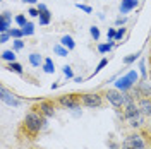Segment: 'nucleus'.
Returning <instances> with one entry per match:
<instances>
[{"label":"nucleus","instance_id":"nucleus-2","mask_svg":"<svg viewBox=\"0 0 151 149\" xmlns=\"http://www.w3.org/2000/svg\"><path fill=\"white\" fill-rule=\"evenodd\" d=\"M48 118H45L41 113L36 112H28L24 115V129L29 134H40L43 129H47Z\"/></svg>","mask_w":151,"mask_h":149},{"label":"nucleus","instance_id":"nucleus-31","mask_svg":"<svg viewBox=\"0 0 151 149\" xmlns=\"http://www.w3.org/2000/svg\"><path fill=\"white\" fill-rule=\"evenodd\" d=\"M125 33H127V29L124 28H117V36H115V41H120V39H124V36H125Z\"/></svg>","mask_w":151,"mask_h":149},{"label":"nucleus","instance_id":"nucleus-9","mask_svg":"<svg viewBox=\"0 0 151 149\" xmlns=\"http://www.w3.org/2000/svg\"><path fill=\"white\" fill-rule=\"evenodd\" d=\"M151 96V84L148 81H139L134 86V98L141 100V98H150Z\"/></svg>","mask_w":151,"mask_h":149},{"label":"nucleus","instance_id":"nucleus-22","mask_svg":"<svg viewBox=\"0 0 151 149\" xmlns=\"http://www.w3.org/2000/svg\"><path fill=\"white\" fill-rule=\"evenodd\" d=\"M53 53L58 57H67L69 55V50H67L64 45H60V43H57V45H53Z\"/></svg>","mask_w":151,"mask_h":149},{"label":"nucleus","instance_id":"nucleus-15","mask_svg":"<svg viewBox=\"0 0 151 149\" xmlns=\"http://www.w3.org/2000/svg\"><path fill=\"white\" fill-rule=\"evenodd\" d=\"M60 45H64L69 52H72V50L76 48V41H74V38L70 36V34H64V36L60 38Z\"/></svg>","mask_w":151,"mask_h":149},{"label":"nucleus","instance_id":"nucleus-39","mask_svg":"<svg viewBox=\"0 0 151 149\" xmlns=\"http://www.w3.org/2000/svg\"><path fill=\"white\" fill-rule=\"evenodd\" d=\"M22 2H24V4H31V5H38V4H40L38 0H22Z\"/></svg>","mask_w":151,"mask_h":149},{"label":"nucleus","instance_id":"nucleus-34","mask_svg":"<svg viewBox=\"0 0 151 149\" xmlns=\"http://www.w3.org/2000/svg\"><path fill=\"white\" fill-rule=\"evenodd\" d=\"M10 38H12V36H10L9 31H5V33H0V43H7Z\"/></svg>","mask_w":151,"mask_h":149},{"label":"nucleus","instance_id":"nucleus-25","mask_svg":"<svg viewBox=\"0 0 151 149\" xmlns=\"http://www.w3.org/2000/svg\"><path fill=\"white\" fill-rule=\"evenodd\" d=\"M21 29H22V33H24V38L26 36H33V34H35V22L28 21V24H26L24 28H21Z\"/></svg>","mask_w":151,"mask_h":149},{"label":"nucleus","instance_id":"nucleus-33","mask_svg":"<svg viewBox=\"0 0 151 149\" xmlns=\"http://www.w3.org/2000/svg\"><path fill=\"white\" fill-rule=\"evenodd\" d=\"M115 36H117V29L115 28H108V31H106V38H108V41L115 39Z\"/></svg>","mask_w":151,"mask_h":149},{"label":"nucleus","instance_id":"nucleus-29","mask_svg":"<svg viewBox=\"0 0 151 149\" xmlns=\"http://www.w3.org/2000/svg\"><path fill=\"white\" fill-rule=\"evenodd\" d=\"M89 34H91V38H93L94 41H98V39H100V36H101L100 28H98V26H91V28H89Z\"/></svg>","mask_w":151,"mask_h":149},{"label":"nucleus","instance_id":"nucleus-40","mask_svg":"<svg viewBox=\"0 0 151 149\" xmlns=\"http://www.w3.org/2000/svg\"><path fill=\"white\" fill-rule=\"evenodd\" d=\"M72 81H74V82H77V84H81V82H84L86 79H84V77H74Z\"/></svg>","mask_w":151,"mask_h":149},{"label":"nucleus","instance_id":"nucleus-11","mask_svg":"<svg viewBox=\"0 0 151 149\" xmlns=\"http://www.w3.org/2000/svg\"><path fill=\"white\" fill-rule=\"evenodd\" d=\"M40 113H41L45 118L55 117V105L52 101H41L40 103Z\"/></svg>","mask_w":151,"mask_h":149},{"label":"nucleus","instance_id":"nucleus-26","mask_svg":"<svg viewBox=\"0 0 151 149\" xmlns=\"http://www.w3.org/2000/svg\"><path fill=\"white\" fill-rule=\"evenodd\" d=\"M9 33H10V36H12V39H21V38H24V33H22L21 28H10Z\"/></svg>","mask_w":151,"mask_h":149},{"label":"nucleus","instance_id":"nucleus-27","mask_svg":"<svg viewBox=\"0 0 151 149\" xmlns=\"http://www.w3.org/2000/svg\"><path fill=\"white\" fill-rule=\"evenodd\" d=\"M14 22L17 24L19 28H24V26L28 24V19H26V16H24V14H17V16L14 17Z\"/></svg>","mask_w":151,"mask_h":149},{"label":"nucleus","instance_id":"nucleus-10","mask_svg":"<svg viewBox=\"0 0 151 149\" xmlns=\"http://www.w3.org/2000/svg\"><path fill=\"white\" fill-rule=\"evenodd\" d=\"M36 7H38V10H40V17H38L40 26H48V24L52 22V12L48 10V7L45 4H38Z\"/></svg>","mask_w":151,"mask_h":149},{"label":"nucleus","instance_id":"nucleus-21","mask_svg":"<svg viewBox=\"0 0 151 149\" xmlns=\"http://www.w3.org/2000/svg\"><path fill=\"white\" fill-rule=\"evenodd\" d=\"M2 60L4 62H16V50H4L2 52Z\"/></svg>","mask_w":151,"mask_h":149},{"label":"nucleus","instance_id":"nucleus-37","mask_svg":"<svg viewBox=\"0 0 151 149\" xmlns=\"http://www.w3.org/2000/svg\"><path fill=\"white\" fill-rule=\"evenodd\" d=\"M125 22H127V17H125V16H120V17L115 19V24H117V26H124Z\"/></svg>","mask_w":151,"mask_h":149},{"label":"nucleus","instance_id":"nucleus-6","mask_svg":"<svg viewBox=\"0 0 151 149\" xmlns=\"http://www.w3.org/2000/svg\"><path fill=\"white\" fill-rule=\"evenodd\" d=\"M0 100H2L4 105H7V106H10V108H17V106L22 105V101H21L17 96L12 93V91H9L5 86H2V87H0Z\"/></svg>","mask_w":151,"mask_h":149},{"label":"nucleus","instance_id":"nucleus-7","mask_svg":"<svg viewBox=\"0 0 151 149\" xmlns=\"http://www.w3.org/2000/svg\"><path fill=\"white\" fill-rule=\"evenodd\" d=\"M105 100L112 105L113 108H122L125 101H124V93L122 91H119V89H108L106 93H105Z\"/></svg>","mask_w":151,"mask_h":149},{"label":"nucleus","instance_id":"nucleus-38","mask_svg":"<svg viewBox=\"0 0 151 149\" xmlns=\"http://www.w3.org/2000/svg\"><path fill=\"white\" fill-rule=\"evenodd\" d=\"M81 115H83V112H81L79 108H77V110H72V117H76V118H79Z\"/></svg>","mask_w":151,"mask_h":149},{"label":"nucleus","instance_id":"nucleus-19","mask_svg":"<svg viewBox=\"0 0 151 149\" xmlns=\"http://www.w3.org/2000/svg\"><path fill=\"white\" fill-rule=\"evenodd\" d=\"M7 70H10V72H14V74H17V75L24 74V67L21 65L17 60H16V62H10L9 65H7Z\"/></svg>","mask_w":151,"mask_h":149},{"label":"nucleus","instance_id":"nucleus-17","mask_svg":"<svg viewBox=\"0 0 151 149\" xmlns=\"http://www.w3.org/2000/svg\"><path fill=\"white\" fill-rule=\"evenodd\" d=\"M113 47H115V39L108 41V43H100V45H98V53L106 55V53H110V52H112Z\"/></svg>","mask_w":151,"mask_h":149},{"label":"nucleus","instance_id":"nucleus-1","mask_svg":"<svg viewBox=\"0 0 151 149\" xmlns=\"http://www.w3.org/2000/svg\"><path fill=\"white\" fill-rule=\"evenodd\" d=\"M139 79H141L139 70H137V69H131L127 74H124V75H120V77L115 79L113 87L119 89V91H122V93H129V91L134 89V86L139 82Z\"/></svg>","mask_w":151,"mask_h":149},{"label":"nucleus","instance_id":"nucleus-16","mask_svg":"<svg viewBox=\"0 0 151 149\" xmlns=\"http://www.w3.org/2000/svg\"><path fill=\"white\" fill-rule=\"evenodd\" d=\"M28 60H29V65L31 67H41L43 62H45V58L40 55V53H31V55L28 57Z\"/></svg>","mask_w":151,"mask_h":149},{"label":"nucleus","instance_id":"nucleus-14","mask_svg":"<svg viewBox=\"0 0 151 149\" xmlns=\"http://www.w3.org/2000/svg\"><path fill=\"white\" fill-rule=\"evenodd\" d=\"M137 105H139V108H141L144 117H151V96L150 98H141Z\"/></svg>","mask_w":151,"mask_h":149},{"label":"nucleus","instance_id":"nucleus-30","mask_svg":"<svg viewBox=\"0 0 151 149\" xmlns=\"http://www.w3.org/2000/svg\"><path fill=\"white\" fill-rule=\"evenodd\" d=\"M22 48H24V41H22V38H21V39H12V50L19 52V50H22Z\"/></svg>","mask_w":151,"mask_h":149},{"label":"nucleus","instance_id":"nucleus-20","mask_svg":"<svg viewBox=\"0 0 151 149\" xmlns=\"http://www.w3.org/2000/svg\"><path fill=\"white\" fill-rule=\"evenodd\" d=\"M137 70H139V75H141V81H148V69H146V60L144 58L139 60Z\"/></svg>","mask_w":151,"mask_h":149},{"label":"nucleus","instance_id":"nucleus-18","mask_svg":"<svg viewBox=\"0 0 151 149\" xmlns=\"http://www.w3.org/2000/svg\"><path fill=\"white\" fill-rule=\"evenodd\" d=\"M41 69H43L45 74H53V72H55V64H53V60H52L50 57H47L45 62H43V65H41Z\"/></svg>","mask_w":151,"mask_h":149},{"label":"nucleus","instance_id":"nucleus-13","mask_svg":"<svg viewBox=\"0 0 151 149\" xmlns=\"http://www.w3.org/2000/svg\"><path fill=\"white\" fill-rule=\"evenodd\" d=\"M139 5V0H122L119 5V12L120 14H129Z\"/></svg>","mask_w":151,"mask_h":149},{"label":"nucleus","instance_id":"nucleus-32","mask_svg":"<svg viewBox=\"0 0 151 149\" xmlns=\"http://www.w3.org/2000/svg\"><path fill=\"white\" fill-rule=\"evenodd\" d=\"M76 7L81 9L83 12H86V14H91V12H93V9H91L89 5H86V4H76Z\"/></svg>","mask_w":151,"mask_h":149},{"label":"nucleus","instance_id":"nucleus-24","mask_svg":"<svg viewBox=\"0 0 151 149\" xmlns=\"http://www.w3.org/2000/svg\"><path fill=\"white\" fill-rule=\"evenodd\" d=\"M106 65H108V58H101V60H100V64H98V65H96V69H94V72L89 75L88 79H91V77H94V75L98 74V72H101V70H103Z\"/></svg>","mask_w":151,"mask_h":149},{"label":"nucleus","instance_id":"nucleus-28","mask_svg":"<svg viewBox=\"0 0 151 149\" xmlns=\"http://www.w3.org/2000/svg\"><path fill=\"white\" fill-rule=\"evenodd\" d=\"M62 72H64V75H65L67 79H70V81L76 77L74 70H72V67H70V65H64V67H62Z\"/></svg>","mask_w":151,"mask_h":149},{"label":"nucleus","instance_id":"nucleus-12","mask_svg":"<svg viewBox=\"0 0 151 149\" xmlns=\"http://www.w3.org/2000/svg\"><path fill=\"white\" fill-rule=\"evenodd\" d=\"M10 24H12V14L9 10H4L0 14V33H5L10 29Z\"/></svg>","mask_w":151,"mask_h":149},{"label":"nucleus","instance_id":"nucleus-23","mask_svg":"<svg viewBox=\"0 0 151 149\" xmlns=\"http://www.w3.org/2000/svg\"><path fill=\"white\" fill-rule=\"evenodd\" d=\"M141 57V52H136V53H131V55H127V57H124V65H131V64H134L137 58Z\"/></svg>","mask_w":151,"mask_h":149},{"label":"nucleus","instance_id":"nucleus-36","mask_svg":"<svg viewBox=\"0 0 151 149\" xmlns=\"http://www.w3.org/2000/svg\"><path fill=\"white\" fill-rule=\"evenodd\" d=\"M106 146H108V149H120L122 146L119 144V142H115V140H108L106 142Z\"/></svg>","mask_w":151,"mask_h":149},{"label":"nucleus","instance_id":"nucleus-8","mask_svg":"<svg viewBox=\"0 0 151 149\" xmlns=\"http://www.w3.org/2000/svg\"><path fill=\"white\" fill-rule=\"evenodd\" d=\"M58 105L65 110H77L81 108V98H77L76 94H64L58 98Z\"/></svg>","mask_w":151,"mask_h":149},{"label":"nucleus","instance_id":"nucleus-35","mask_svg":"<svg viewBox=\"0 0 151 149\" xmlns=\"http://www.w3.org/2000/svg\"><path fill=\"white\" fill-rule=\"evenodd\" d=\"M29 17H40V10H38V7H31V9L28 10Z\"/></svg>","mask_w":151,"mask_h":149},{"label":"nucleus","instance_id":"nucleus-3","mask_svg":"<svg viewBox=\"0 0 151 149\" xmlns=\"http://www.w3.org/2000/svg\"><path fill=\"white\" fill-rule=\"evenodd\" d=\"M124 118L129 120V125L134 127V129H137V127H141L142 125V122H144V115H142L139 105H136V101L124 106Z\"/></svg>","mask_w":151,"mask_h":149},{"label":"nucleus","instance_id":"nucleus-5","mask_svg":"<svg viewBox=\"0 0 151 149\" xmlns=\"http://www.w3.org/2000/svg\"><path fill=\"white\" fill-rule=\"evenodd\" d=\"M122 149H146V142L141 134H131L122 142Z\"/></svg>","mask_w":151,"mask_h":149},{"label":"nucleus","instance_id":"nucleus-4","mask_svg":"<svg viewBox=\"0 0 151 149\" xmlns=\"http://www.w3.org/2000/svg\"><path fill=\"white\" fill-rule=\"evenodd\" d=\"M81 105L86 108H100L103 105V96L100 93H84L81 94Z\"/></svg>","mask_w":151,"mask_h":149}]
</instances>
